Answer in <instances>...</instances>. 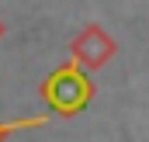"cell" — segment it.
<instances>
[{
	"label": "cell",
	"instance_id": "obj_1",
	"mask_svg": "<svg viewBox=\"0 0 149 142\" xmlns=\"http://www.w3.org/2000/svg\"><path fill=\"white\" fill-rule=\"evenodd\" d=\"M42 101H45V107H49L52 114L73 118V114H80L83 107L94 101V83H90L87 70H83L76 59H70V63L56 66V70L45 76V83H42Z\"/></svg>",
	"mask_w": 149,
	"mask_h": 142
},
{
	"label": "cell",
	"instance_id": "obj_2",
	"mask_svg": "<svg viewBox=\"0 0 149 142\" xmlns=\"http://www.w3.org/2000/svg\"><path fill=\"white\" fill-rule=\"evenodd\" d=\"M70 52H73V59L83 66V70H101V66H108V63L114 59L118 42H114L101 24H87V28L73 38Z\"/></svg>",
	"mask_w": 149,
	"mask_h": 142
},
{
	"label": "cell",
	"instance_id": "obj_3",
	"mask_svg": "<svg viewBox=\"0 0 149 142\" xmlns=\"http://www.w3.org/2000/svg\"><path fill=\"white\" fill-rule=\"evenodd\" d=\"M49 125V114H35V118H17V121H0V142L14 132H24V128H42Z\"/></svg>",
	"mask_w": 149,
	"mask_h": 142
},
{
	"label": "cell",
	"instance_id": "obj_4",
	"mask_svg": "<svg viewBox=\"0 0 149 142\" xmlns=\"http://www.w3.org/2000/svg\"><path fill=\"white\" fill-rule=\"evenodd\" d=\"M0 35H3V24H0Z\"/></svg>",
	"mask_w": 149,
	"mask_h": 142
}]
</instances>
